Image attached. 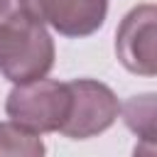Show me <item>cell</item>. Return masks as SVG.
Wrapping results in <instances>:
<instances>
[{
    "label": "cell",
    "instance_id": "7a4b0ae2",
    "mask_svg": "<svg viewBox=\"0 0 157 157\" xmlns=\"http://www.w3.org/2000/svg\"><path fill=\"white\" fill-rule=\"evenodd\" d=\"M71 96L66 81L37 78L27 83H15L7 93L5 113L10 120L34 130V132H59L69 115Z\"/></svg>",
    "mask_w": 157,
    "mask_h": 157
},
{
    "label": "cell",
    "instance_id": "277c9868",
    "mask_svg": "<svg viewBox=\"0 0 157 157\" xmlns=\"http://www.w3.org/2000/svg\"><path fill=\"white\" fill-rule=\"evenodd\" d=\"M118 61L137 76L157 74V7L142 2L132 7L115 32Z\"/></svg>",
    "mask_w": 157,
    "mask_h": 157
},
{
    "label": "cell",
    "instance_id": "6da1fadb",
    "mask_svg": "<svg viewBox=\"0 0 157 157\" xmlns=\"http://www.w3.org/2000/svg\"><path fill=\"white\" fill-rule=\"evenodd\" d=\"M54 39L44 22L17 7L0 22V74L10 83L44 78L54 66Z\"/></svg>",
    "mask_w": 157,
    "mask_h": 157
},
{
    "label": "cell",
    "instance_id": "8992f818",
    "mask_svg": "<svg viewBox=\"0 0 157 157\" xmlns=\"http://www.w3.org/2000/svg\"><path fill=\"white\" fill-rule=\"evenodd\" d=\"M155 98H157L155 93H140V96H130L120 105L125 125L142 142H150V145H155V130H157V125H155V118H157Z\"/></svg>",
    "mask_w": 157,
    "mask_h": 157
},
{
    "label": "cell",
    "instance_id": "52a82bcc",
    "mask_svg": "<svg viewBox=\"0 0 157 157\" xmlns=\"http://www.w3.org/2000/svg\"><path fill=\"white\" fill-rule=\"evenodd\" d=\"M47 152L39 132L15 123L2 120L0 123V155H22V157H42Z\"/></svg>",
    "mask_w": 157,
    "mask_h": 157
},
{
    "label": "cell",
    "instance_id": "3957f363",
    "mask_svg": "<svg viewBox=\"0 0 157 157\" xmlns=\"http://www.w3.org/2000/svg\"><path fill=\"white\" fill-rule=\"evenodd\" d=\"M71 105L59 132L69 140H88L105 132L120 115V101L110 86L96 78L66 81Z\"/></svg>",
    "mask_w": 157,
    "mask_h": 157
},
{
    "label": "cell",
    "instance_id": "5b68a950",
    "mask_svg": "<svg viewBox=\"0 0 157 157\" xmlns=\"http://www.w3.org/2000/svg\"><path fill=\"white\" fill-rule=\"evenodd\" d=\"M25 12L49 25L64 37H88L98 32L108 15V0H17Z\"/></svg>",
    "mask_w": 157,
    "mask_h": 157
},
{
    "label": "cell",
    "instance_id": "ba28073f",
    "mask_svg": "<svg viewBox=\"0 0 157 157\" xmlns=\"http://www.w3.org/2000/svg\"><path fill=\"white\" fill-rule=\"evenodd\" d=\"M17 7H20V2H17V0H0V22H2L5 17H10Z\"/></svg>",
    "mask_w": 157,
    "mask_h": 157
}]
</instances>
